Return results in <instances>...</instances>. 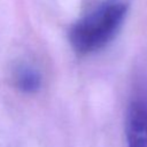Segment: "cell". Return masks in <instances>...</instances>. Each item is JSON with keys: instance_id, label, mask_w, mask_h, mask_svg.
I'll list each match as a JSON object with an SVG mask.
<instances>
[{"instance_id": "3957f363", "label": "cell", "mask_w": 147, "mask_h": 147, "mask_svg": "<svg viewBox=\"0 0 147 147\" xmlns=\"http://www.w3.org/2000/svg\"><path fill=\"white\" fill-rule=\"evenodd\" d=\"M13 82L15 87H17L21 92L30 94L40 88L41 75L36 68L29 64H20L13 72Z\"/></svg>"}, {"instance_id": "7a4b0ae2", "label": "cell", "mask_w": 147, "mask_h": 147, "mask_svg": "<svg viewBox=\"0 0 147 147\" xmlns=\"http://www.w3.org/2000/svg\"><path fill=\"white\" fill-rule=\"evenodd\" d=\"M126 141L127 147H147V105L142 101H133L126 114Z\"/></svg>"}, {"instance_id": "6da1fadb", "label": "cell", "mask_w": 147, "mask_h": 147, "mask_svg": "<svg viewBox=\"0 0 147 147\" xmlns=\"http://www.w3.org/2000/svg\"><path fill=\"white\" fill-rule=\"evenodd\" d=\"M126 13V3L113 1L101 5L82 17L69 31V40L72 48L82 55L103 48L121 29Z\"/></svg>"}]
</instances>
